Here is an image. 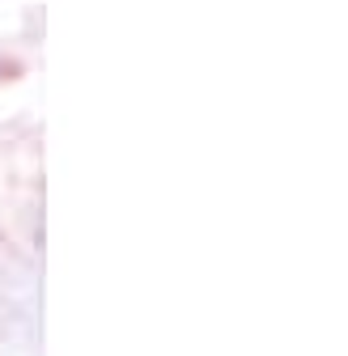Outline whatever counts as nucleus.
I'll return each instance as SVG.
<instances>
[{"label": "nucleus", "instance_id": "obj_1", "mask_svg": "<svg viewBox=\"0 0 348 356\" xmlns=\"http://www.w3.org/2000/svg\"><path fill=\"white\" fill-rule=\"evenodd\" d=\"M0 72H5V60H0Z\"/></svg>", "mask_w": 348, "mask_h": 356}]
</instances>
